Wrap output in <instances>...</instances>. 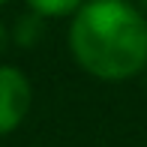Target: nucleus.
Returning <instances> with one entry per match:
<instances>
[{
	"label": "nucleus",
	"instance_id": "obj_4",
	"mask_svg": "<svg viewBox=\"0 0 147 147\" xmlns=\"http://www.w3.org/2000/svg\"><path fill=\"white\" fill-rule=\"evenodd\" d=\"M3 3H9V0H0V6H3Z\"/></svg>",
	"mask_w": 147,
	"mask_h": 147
},
{
	"label": "nucleus",
	"instance_id": "obj_3",
	"mask_svg": "<svg viewBox=\"0 0 147 147\" xmlns=\"http://www.w3.org/2000/svg\"><path fill=\"white\" fill-rule=\"evenodd\" d=\"M84 0H27V6L42 18H63V15H75L81 9Z\"/></svg>",
	"mask_w": 147,
	"mask_h": 147
},
{
	"label": "nucleus",
	"instance_id": "obj_2",
	"mask_svg": "<svg viewBox=\"0 0 147 147\" xmlns=\"http://www.w3.org/2000/svg\"><path fill=\"white\" fill-rule=\"evenodd\" d=\"M30 102L33 90L27 75L15 66H0V135H9L24 123Z\"/></svg>",
	"mask_w": 147,
	"mask_h": 147
},
{
	"label": "nucleus",
	"instance_id": "obj_1",
	"mask_svg": "<svg viewBox=\"0 0 147 147\" xmlns=\"http://www.w3.org/2000/svg\"><path fill=\"white\" fill-rule=\"evenodd\" d=\"M69 51L93 78H132L147 66V18L126 0H84L69 24Z\"/></svg>",
	"mask_w": 147,
	"mask_h": 147
}]
</instances>
